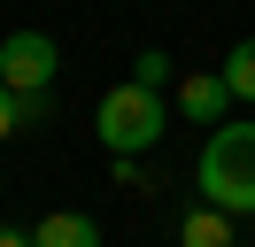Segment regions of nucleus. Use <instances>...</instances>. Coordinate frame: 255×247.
Listing matches in <instances>:
<instances>
[{"instance_id":"obj_1","label":"nucleus","mask_w":255,"mask_h":247,"mask_svg":"<svg viewBox=\"0 0 255 247\" xmlns=\"http://www.w3.org/2000/svg\"><path fill=\"white\" fill-rule=\"evenodd\" d=\"M193 178H201L209 209H232V216H255V124H217V131L201 139V162H193Z\"/></svg>"},{"instance_id":"obj_11","label":"nucleus","mask_w":255,"mask_h":247,"mask_svg":"<svg viewBox=\"0 0 255 247\" xmlns=\"http://www.w3.org/2000/svg\"><path fill=\"white\" fill-rule=\"evenodd\" d=\"M0 247H31V240H23V232H0Z\"/></svg>"},{"instance_id":"obj_8","label":"nucleus","mask_w":255,"mask_h":247,"mask_svg":"<svg viewBox=\"0 0 255 247\" xmlns=\"http://www.w3.org/2000/svg\"><path fill=\"white\" fill-rule=\"evenodd\" d=\"M131 77H139V85H155V93H162V85H170V54H162V46H147V54L131 62Z\"/></svg>"},{"instance_id":"obj_7","label":"nucleus","mask_w":255,"mask_h":247,"mask_svg":"<svg viewBox=\"0 0 255 247\" xmlns=\"http://www.w3.org/2000/svg\"><path fill=\"white\" fill-rule=\"evenodd\" d=\"M224 85H232V101H255V39H240L224 54Z\"/></svg>"},{"instance_id":"obj_5","label":"nucleus","mask_w":255,"mask_h":247,"mask_svg":"<svg viewBox=\"0 0 255 247\" xmlns=\"http://www.w3.org/2000/svg\"><path fill=\"white\" fill-rule=\"evenodd\" d=\"M31 247H101V224H93V216H78V209H54V216H39Z\"/></svg>"},{"instance_id":"obj_4","label":"nucleus","mask_w":255,"mask_h":247,"mask_svg":"<svg viewBox=\"0 0 255 247\" xmlns=\"http://www.w3.org/2000/svg\"><path fill=\"white\" fill-rule=\"evenodd\" d=\"M224 108H232V85H224V70H193L186 85H178V116L201 124V131H217Z\"/></svg>"},{"instance_id":"obj_6","label":"nucleus","mask_w":255,"mask_h":247,"mask_svg":"<svg viewBox=\"0 0 255 247\" xmlns=\"http://www.w3.org/2000/svg\"><path fill=\"white\" fill-rule=\"evenodd\" d=\"M178 247H232V209H193L186 224H178Z\"/></svg>"},{"instance_id":"obj_9","label":"nucleus","mask_w":255,"mask_h":247,"mask_svg":"<svg viewBox=\"0 0 255 247\" xmlns=\"http://www.w3.org/2000/svg\"><path fill=\"white\" fill-rule=\"evenodd\" d=\"M23 124H31V116H23V93H16V85H0V139H16Z\"/></svg>"},{"instance_id":"obj_2","label":"nucleus","mask_w":255,"mask_h":247,"mask_svg":"<svg viewBox=\"0 0 255 247\" xmlns=\"http://www.w3.org/2000/svg\"><path fill=\"white\" fill-rule=\"evenodd\" d=\"M93 131H101V147H109V154H147L162 131H170V108H162V93H155V85L124 77V85H109V93H101Z\"/></svg>"},{"instance_id":"obj_10","label":"nucleus","mask_w":255,"mask_h":247,"mask_svg":"<svg viewBox=\"0 0 255 247\" xmlns=\"http://www.w3.org/2000/svg\"><path fill=\"white\" fill-rule=\"evenodd\" d=\"M109 170H116V185H147V170H139V154H109Z\"/></svg>"},{"instance_id":"obj_3","label":"nucleus","mask_w":255,"mask_h":247,"mask_svg":"<svg viewBox=\"0 0 255 247\" xmlns=\"http://www.w3.org/2000/svg\"><path fill=\"white\" fill-rule=\"evenodd\" d=\"M54 70H62V54H54L47 31H8V39H0V85H16V93H54Z\"/></svg>"}]
</instances>
